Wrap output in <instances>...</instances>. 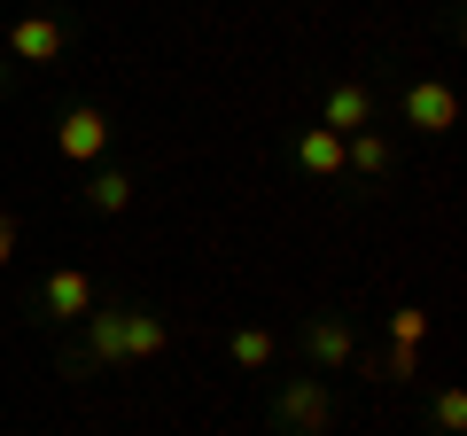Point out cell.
<instances>
[{
  "mask_svg": "<svg viewBox=\"0 0 467 436\" xmlns=\"http://www.w3.org/2000/svg\"><path fill=\"white\" fill-rule=\"evenodd\" d=\"M86 202H94L101 218H117L125 202H133V180H125V171H94V180H86Z\"/></svg>",
  "mask_w": 467,
  "mask_h": 436,
  "instance_id": "12",
  "label": "cell"
},
{
  "mask_svg": "<svg viewBox=\"0 0 467 436\" xmlns=\"http://www.w3.org/2000/svg\"><path fill=\"white\" fill-rule=\"evenodd\" d=\"M39 312H47V319H86V312H94V273H78V265L47 273V288H39Z\"/></svg>",
  "mask_w": 467,
  "mask_h": 436,
  "instance_id": "4",
  "label": "cell"
},
{
  "mask_svg": "<svg viewBox=\"0 0 467 436\" xmlns=\"http://www.w3.org/2000/svg\"><path fill=\"white\" fill-rule=\"evenodd\" d=\"M389 343H429V312H413V304H405V312H389Z\"/></svg>",
  "mask_w": 467,
  "mask_h": 436,
  "instance_id": "15",
  "label": "cell"
},
{
  "mask_svg": "<svg viewBox=\"0 0 467 436\" xmlns=\"http://www.w3.org/2000/svg\"><path fill=\"white\" fill-rule=\"evenodd\" d=\"M405 125H420V133H451V125H460V94L436 86V78L405 86Z\"/></svg>",
  "mask_w": 467,
  "mask_h": 436,
  "instance_id": "3",
  "label": "cell"
},
{
  "mask_svg": "<svg viewBox=\"0 0 467 436\" xmlns=\"http://www.w3.org/2000/svg\"><path fill=\"white\" fill-rule=\"evenodd\" d=\"M234 367H273V336H265V327H234Z\"/></svg>",
  "mask_w": 467,
  "mask_h": 436,
  "instance_id": "13",
  "label": "cell"
},
{
  "mask_svg": "<svg viewBox=\"0 0 467 436\" xmlns=\"http://www.w3.org/2000/svg\"><path fill=\"white\" fill-rule=\"evenodd\" d=\"M55 149L70 156V164H101L109 156V109H94V101H78L63 125H55Z\"/></svg>",
  "mask_w": 467,
  "mask_h": 436,
  "instance_id": "1",
  "label": "cell"
},
{
  "mask_svg": "<svg viewBox=\"0 0 467 436\" xmlns=\"http://www.w3.org/2000/svg\"><path fill=\"white\" fill-rule=\"evenodd\" d=\"M296 164L312 171V180H335V171H343V133H327V125H312V133L296 140Z\"/></svg>",
  "mask_w": 467,
  "mask_h": 436,
  "instance_id": "8",
  "label": "cell"
},
{
  "mask_svg": "<svg viewBox=\"0 0 467 436\" xmlns=\"http://www.w3.org/2000/svg\"><path fill=\"white\" fill-rule=\"evenodd\" d=\"M8 47H16V63H55V55H63V24L55 16H16Z\"/></svg>",
  "mask_w": 467,
  "mask_h": 436,
  "instance_id": "6",
  "label": "cell"
},
{
  "mask_svg": "<svg viewBox=\"0 0 467 436\" xmlns=\"http://www.w3.org/2000/svg\"><path fill=\"white\" fill-rule=\"evenodd\" d=\"M304 343H312V358H319V367H327V374L358 358V336H350L343 319H319V327H312V336H304Z\"/></svg>",
  "mask_w": 467,
  "mask_h": 436,
  "instance_id": "9",
  "label": "cell"
},
{
  "mask_svg": "<svg viewBox=\"0 0 467 436\" xmlns=\"http://www.w3.org/2000/svg\"><path fill=\"white\" fill-rule=\"evenodd\" d=\"M78 367H125V312H86V358Z\"/></svg>",
  "mask_w": 467,
  "mask_h": 436,
  "instance_id": "5",
  "label": "cell"
},
{
  "mask_svg": "<svg viewBox=\"0 0 467 436\" xmlns=\"http://www.w3.org/2000/svg\"><path fill=\"white\" fill-rule=\"evenodd\" d=\"M319 125H327V133H367V125H374V101H367V86H335V94H327V118H319Z\"/></svg>",
  "mask_w": 467,
  "mask_h": 436,
  "instance_id": "7",
  "label": "cell"
},
{
  "mask_svg": "<svg viewBox=\"0 0 467 436\" xmlns=\"http://www.w3.org/2000/svg\"><path fill=\"white\" fill-rule=\"evenodd\" d=\"M413 343H389V358H358V374H382V382H413Z\"/></svg>",
  "mask_w": 467,
  "mask_h": 436,
  "instance_id": "14",
  "label": "cell"
},
{
  "mask_svg": "<svg viewBox=\"0 0 467 436\" xmlns=\"http://www.w3.org/2000/svg\"><path fill=\"white\" fill-rule=\"evenodd\" d=\"M343 171H367V180H374V171H389V140L382 133H350L343 140Z\"/></svg>",
  "mask_w": 467,
  "mask_h": 436,
  "instance_id": "11",
  "label": "cell"
},
{
  "mask_svg": "<svg viewBox=\"0 0 467 436\" xmlns=\"http://www.w3.org/2000/svg\"><path fill=\"white\" fill-rule=\"evenodd\" d=\"M281 420H288L296 436H327V429H335L327 382H312V374H304V382H288V389H281Z\"/></svg>",
  "mask_w": 467,
  "mask_h": 436,
  "instance_id": "2",
  "label": "cell"
},
{
  "mask_svg": "<svg viewBox=\"0 0 467 436\" xmlns=\"http://www.w3.org/2000/svg\"><path fill=\"white\" fill-rule=\"evenodd\" d=\"M436 429H444V436H467V389H444V398H436Z\"/></svg>",
  "mask_w": 467,
  "mask_h": 436,
  "instance_id": "16",
  "label": "cell"
},
{
  "mask_svg": "<svg viewBox=\"0 0 467 436\" xmlns=\"http://www.w3.org/2000/svg\"><path fill=\"white\" fill-rule=\"evenodd\" d=\"M164 351V319L156 312H125V367H140V358Z\"/></svg>",
  "mask_w": 467,
  "mask_h": 436,
  "instance_id": "10",
  "label": "cell"
},
{
  "mask_svg": "<svg viewBox=\"0 0 467 436\" xmlns=\"http://www.w3.org/2000/svg\"><path fill=\"white\" fill-rule=\"evenodd\" d=\"M0 218H8V202H0Z\"/></svg>",
  "mask_w": 467,
  "mask_h": 436,
  "instance_id": "18",
  "label": "cell"
},
{
  "mask_svg": "<svg viewBox=\"0 0 467 436\" xmlns=\"http://www.w3.org/2000/svg\"><path fill=\"white\" fill-rule=\"evenodd\" d=\"M8 257H16V226L0 218V273H8Z\"/></svg>",
  "mask_w": 467,
  "mask_h": 436,
  "instance_id": "17",
  "label": "cell"
}]
</instances>
